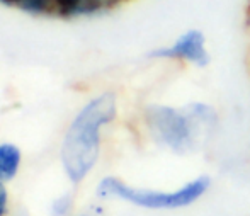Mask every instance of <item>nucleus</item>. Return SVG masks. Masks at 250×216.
Instances as JSON below:
<instances>
[{"label": "nucleus", "mask_w": 250, "mask_h": 216, "mask_svg": "<svg viewBox=\"0 0 250 216\" xmlns=\"http://www.w3.org/2000/svg\"><path fill=\"white\" fill-rule=\"evenodd\" d=\"M116 95L107 92L90 101L75 116L65 134L62 162L72 182H80L96 165L101 148V130L116 118Z\"/></svg>", "instance_id": "obj_1"}, {"label": "nucleus", "mask_w": 250, "mask_h": 216, "mask_svg": "<svg viewBox=\"0 0 250 216\" xmlns=\"http://www.w3.org/2000/svg\"><path fill=\"white\" fill-rule=\"evenodd\" d=\"M211 180L208 175H199L194 180L184 184L174 191H150L136 189L128 184L121 182L116 177H105L97 187L101 197H119L123 201L135 204L146 210H179L198 203L208 193Z\"/></svg>", "instance_id": "obj_2"}, {"label": "nucleus", "mask_w": 250, "mask_h": 216, "mask_svg": "<svg viewBox=\"0 0 250 216\" xmlns=\"http://www.w3.org/2000/svg\"><path fill=\"white\" fill-rule=\"evenodd\" d=\"M145 121L155 141L174 153H189L198 145L203 126L188 111V108L153 104L145 111Z\"/></svg>", "instance_id": "obj_3"}, {"label": "nucleus", "mask_w": 250, "mask_h": 216, "mask_svg": "<svg viewBox=\"0 0 250 216\" xmlns=\"http://www.w3.org/2000/svg\"><path fill=\"white\" fill-rule=\"evenodd\" d=\"M151 58L162 60H179L188 62L199 68L209 63V53L206 48V38L199 29H189L177 38L170 46L157 48L150 53Z\"/></svg>", "instance_id": "obj_4"}, {"label": "nucleus", "mask_w": 250, "mask_h": 216, "mask_svg": "<svg viewBox=\"0 0 250 216\" xmlns=\"http://www.w3.org/2000/svg\"><path fill=\"white\" fill-rule=\"evenodd\" d=\"M118 0H56L55 12L60 16H87L112 7Z\"/></svg>", "instance_id": "obj_5"}, {"label": "nucleus", "mask_w": 250, "mask_h": 216, "mask_svg": "<svg viewBox=\"0 0 250 216\" xmlns=\"http://www.w3.org/2000/svg\"><path fill=\"white\" fill-rule=\"evenodd\" d=\"M21 150L16 145H0V180H10L19 171Z\"/></svg>", "instance_id": "obj_6"}, {"label": "nucleus", "mask_w": 250, "mask_h": 216, "mask_svg": "<svg viewBox=\"0 0 250 216\" xmlns=\"http://www.w3.org/2000/svg\"><path fill=\"white\" fill-rule=\"evenodd\" d=\"M0 2L7 5H16L33 14H48L55 12L56 0H0Z\"/></svg>", "instance_id": "obj_7"}, {"label": "nucleus", "mask_w": 250, "mask_h": 216, "mask_svg": "<svg viewBox=\"0 0 250 216\" xmlns=\"http://www.w3.org/2000/svg\"><path fill=\"white\" fill-rule=\"evenodd\" d=\"M70 208H72V196L70 194H63V196H60L51 204V213L53 216H65L68 215Z\"/></svg>", "instance_id": "obj_8"}, {"label": "nucleus", "mask_w": 250, "mask_h": 216, "mask_svg": "<svg viewBox=\"0 0 250 216\" xmlns=\"http://www.w3.org/2000/svg\"><path fill=\"white\" fill-rule=\"evenodd\" d=\"M7 211V191L0 180V216H3Z\"/></svg>", "instance_id": "obj_9"}]
</instances>
